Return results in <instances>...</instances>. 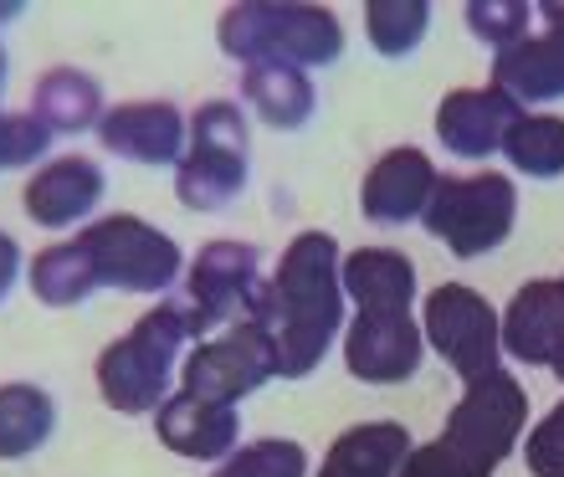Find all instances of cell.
Instances as JSON below:
<instances>
[{
	"instance_id": "cell-30",
	"label": "cell",
	"mask_w": 564,
	"mask_h": 477,
	"mask_svg": "<svg viewBox=\"0 0 564 477\" xmlns=\"http://www.w3.org/2000/svg\"><path fill=\"white\" fill-rule=\"evenodd\" d=\"M523 463H529L534 477H564V401L539 421L534 432H529V442H523Z\"/></svg>"
},
{
	"instance_id": "cell-5",
	"label": "cell",
	"mask_w": 564,
	"mask_h": 477,
	"mask_svg": "<svg viewBox=\"0 0 564 477\" xmlns=\"http://www.w3.org/2000/svg\"><path fill=\"white\" fill-rule=\"evenodd\" d=\"M247 191V119L237 104L195 108L185 160L175 170V195L185 210H221Z\"/></svg>"
},
{
	"instance_id": "cell-8",
	"label": "cell",
	"mask_w": 564,
	"mask_h": 477,
	"mask_svg": "<svg viewBox=\"0 0 564 477\" xmlns=\"http://www.w3.org/2000/svg\"><path fill=\"white\" fill-rule=\"evenodd\" d=\"M421 334L467 386L492 370H503L498 365L503 359V318L492 314V303L467 283H442L431 293Z\"/></svg>"
},
{
	"instance_id": "cell-16",
	"label": "cell",
	"mask_w": 564,
	"mask_h": 477,
	"mask_svg": "<svg viewBox=\"0 0 564 477\" xmlns=\"http://www.w3.org/2000/svg\"><path fill=\"white\" fill-rule=\"evenodd\" d=\"M154 432H160L164 447L191 457V463H226L241 442V421H237V405H216L180 390V395H170L160 405Z\"/></svg>"
},
{
	"instance_id": "cell-4",
	"label": "cell",
	"mask_w": 564,
	"mask_h": 477,
	"mask_svg": "<svg viewBox=\"0 0 564 477\" xmlns=\"http://www.w3.org/2000/svg\"><path fill=\"white\" fill-rule=\"evenodd\" d=\"M513 216H519V191L508 175H442L436 191H431L426 206V231L436 241L452 247V257L473 262V257L498 252L513 231Z\"/></svg>"
},
{
	"instance_id": "cell-31",
	"label": "cell",
	"mask_w": 564,
	"mask_h": 477,
	"mask_svg": "<svg viewBox=\"0 0 564 477\" xmlns=\"http://www.w3.org/2000/svg\"><path fill=\"white\" fill-rule=\"evenodd\" d=\"M401 477H492V473L467 463L457 447H446L442 436H436L426 447H411V457L401 463Z\"/></svg>"
},
{
	"instance_id": "cell-24",
	"label": "cell",
	"mask_w": 564,
	"mask_h": 477,
	"mask_svg": "<svg viewBox=\"0 0 564 477\" xmlns=\"http://www.w3.org/2000/svg\"><path fill=\"white\" fill-rule=\"evenodd\" d=\"M31 293L46 303V308H77L98 293V278H93V262L83 252V241H57L46 252L31 257Z\"/></svg>"
},
{
	"instance_id": "cell-27",
	"label": "cell",
	"mask_w": 564,
	"mask_h": 477,
	"mask_svg": "<svg viewBox=\"0 0 564 477\" xmlns=\"http://www.w3.org/2000/svg\"><path fill=\"white\" fill-rule=\"evenodd\" d=\"M216 477H308V452L282 436H262L231 452Z\"/></svg>"
},
{
	"instance_id": "cell-3",
	"label": "cell",
	"mask_w": 564,
	"mask_h": 477,
	"mask_svg": "<svg viewBox=\"0 0 564 477\" xmlns=\"http://www.w3.org/2000/svg\"><path fill=\"white\" fill-rule=\"evenodd\" d=\"M191 344V328L180 318L175 299L149 308L123 339H113L98 355V390L119 416H149L154 405L170 401V370L175 355Z\"/></svg>"
},
{
	"instance_id": "cell-25",
	"label": "cell",
	"mask_w": 564,
	"mask_h": 477,
	"mask_svg": "<svg viewBox=\"0 0 564 477\" xmlns=\"http://www.w3.org/2000/svg\"><path fill=\"white\" fill-rule=\"evenodd\" d=\"M508 164L529 180L564 175V119L560 113H519V123L503 139Z\"/></svg>"
},
{
	"instance_id": "cell-18",
	"label": "cell",
	"mask_w": 564,
	"mask_h": 477,
	"mask_svg": "<svg viewBox=\"0 0 564 477\" xmlns=\"http://www.w3.org/2000/svg\"><path fill=\"white\" fill-rule=\"evenodd\" d=\"M104 200V170L83 154H67V160H52L46 170L26 180V191H21V206L36 226H73L83 216H93Z\"/></svg>"
},
{
	"instance_id": "cell-7",
	"label": "cell",
	"mask_w": 564,
	"mask_h": 477,
	"mask_svg": "<svg viewBox=\"0 0 564 477\" xmlns=\"http://www.w3.org/2000/svg\"><path fill=\"white\" fill-rule=\"evenodd\" d=\"M257 293H262V252L252 241H210L195 252L191 283H185V299H175V308L191 339H206L216 324L252 318Z\"/></svg>"
},
{
	"instance_id": "cell-11",
	"label": "cell",
	"mask_w": 564,
	"mask_h": 477,
	"mask_svg": "<svg viewBox=\"0 0 564 477\" xmlns=\"http://www.w3.org/2000/svg\"><path fill=\"white\" fill-rule=\"evenodd\" d=\"M426 334L411 314H355L344 328V365L365 386H401L421 370Z\"/></svg>"
},
{
	"instance_id": "cell-26",
	"label": "cell",
	"mask_w": 564,
	"mask_h": 477,
	"mask_svg": "<svg viewBox=\"0 0 564 477\" xmlns=\"http://www.w3.org/2000/svg\"><path fill=\"white\" fill-rule=\"evenodd\" d=\"M426 26L431 6H421V0H370L365 6V31H370V46L380 57H411L426 42Z\"/></svg>"
},
{
	"instance_id": "cell-9",
	"label": "cell",
	"mask_w": 564,
	"mask_h": 477,
	"mask_svg": "<svg viewBox=\"0 0 564 477\" xmlns=\"http://www.w3.org/2000/svg\"><path fill=\"white\" fill-rule=\"evenodd\" d=\"M523 421H529V395H523V386L508 370H492L462 390V401L452 405V416H446L442 442L457 447L467 463L492 473L503 457H513V447H519V436H523Z\"/></svg>"
},
{
	"instance_id": "cell-34",
	"label": "cell",
	"mask_w": 564,
	"mask_h": 477,
	"mask_svg": "<svg viewBox=\"0 0 564 477\" xmlns=\"http://www.w3.org/2000/svg\"><path fill=\"white\" fill-rule=\"evenodd\" d=\"M0 88H6V52H0Z\"/></svg>"
},
{
	"instance_id": "cell-32",
	"label": "cell",
	"mask_w": 564,
	"mask_h": 477,
	"mask_svg": "<svg viewBox=\"0 0 564 477\" xmlns=\"http://www.w3.org/2000/svg\"><path fill=\"white\" fill-rule=\"evenodd\" d=\"M21 268H26V262H21L15 237H6V231H0V303L11 299V288H15V278H21Z\"/></svg>"
},
{
	"instance_id": "cell-6",
	"label": "cell",
	"mask_w": 564,
	"mask_h": 477,
	"mask_svg": "<svg viewBox=\"0 0 564 477\" xmlns=\"http://www.w3.org/2000/svg\"><path fill=\"white\" fill-rule=\"evenodd\" d=\"M77 241L88 252L98 288H119V293H164L185 268L175 237L154 231L139 216H104V221L83 226Z\"/></svg>"
},
{
	"instance_id": "cell-15",
	"label": "cell",
	"mask_w": 564,
	"mask_h": 477,
	"mask_svg": "<svg viewBox=\"0 0 564 477\" xmlns=\"http://www.w3.org/2000/svg\"><path fill=\"white\" fill-rule=\"evenodd\" d=\"M519 113L523 108L508 104L498 88H457L436 104V139L462 160H488L492 150H503Z\"/></svg>"
},
{
	"instance_id": "cell-29",
	"label": "cell",
	"mask_w": 564,
	"mask_h": 477,
	"mask_svg": "<svg viewBox=\"0 0 564 477\" xmlns=\"http://www.w3.org/2000/svg\"><path fill=\"white\" fill-rule=\"evenodd\" d=\"M52 134L31 113H0V170H21V164L42 160Z\"/></svg>"
},
{
	"instance_id": "cell-12",
	"label": "cell",
	"mask_w": 564,
	"mask_h": 477,
	"mask_svg": "<svg viewBox=\"0 0 564 477\" xmlns=\"http://www.w3.org/2000/svg\"><path fill=\"white\" fill-rule=\"evenodd\" d=\"M539 15H544V31L523 36L492 62V88L519 108L564 98V6H539Z\"/></svg>"
},
{
	"instance_id": "cell-14",
	"label": "cell",
	"mask_w": 564,
	"mask_h": 477,
	"mask_svg": "<svg viewBox=\"0 0 564 477\" xmlns=\"http://www.w3.org/2000/svg\"><path fill=\"white\" fill-rule=\"evenodd\" d=\"M436 164L416 150V144H401L375 160V170L365 175V191H359V206L375 226H405L426 216L431 191H436Z\"/></svg>"
},
{
	"instance_id": "cell-33",
	"label": "cell",
	"mask_w": 564,
	"mask_h": 477,
	"mask_svg": "<svg viewBox=\"0 0 564 477\" xmlns=\"http://www.w3.org/2000/svg\"><path fill=\"white\" fill-rule=\"evenodd\" d=\"M550 370H554V375H560V386H564V349H560V359H554Z\"/></svg>"
},
{
	"instance_id": "cell-17",
	"label": "cell",
	"mask_w": 564,
	"mask_h": 477,
	"mask_svg": "<svg viewBox=\"0 0 564 477\" xmlns=\"http://www.w3.org/2000/svg\"><path fill=\"white\" fill-rule=\"evenodd\" d=\"M564 349V278H534L503 314V355L519 365H554Z\"/></svg>"
},
{
	"instance_id": "cell-1",
	"label": "cell",
	"mask_w": 564,
	"mask_h": 477,
	"mask_svg": "<svg viewBox=\"0 0 564 477\" xmlns=\"http://www.w3.org/2000/svg\"><path fill=\"white\" fill-rule=\"evenodd\" d=\"M344 257L328 231H303L288 241L278 272L257 293L252 318L268 328L282 380H303L324 365L328 344L344 328Z\"/></svg>"
},
{
	"instance_id": "cell-13",
	"label": "cell",
	"mask_w": 564,
	"mask_h": 477,
	"mask_svg": "<svg viewBox=\"0 0 564 477\" xmlns=\"http://www.w3.org/2000/svg\"><path fill=\"white\" fill-rule=\"evenodd\" d=\"M98 139L108 154H119L129 164H180L191 123L175 104H160V98L154 104H119L104 113Z\"/></svg>"
},
{
	"instance_id": "cell-21",
	"label": "cell",
	"mask_w": 564,
	"mask_h": 477,
	"mask_svg": "<svg viewBox=\"0 0 564 477\" xmlns=\"http://www.w3.org/2000/svg\"><path fill=\"white\" fill-rule=\"evenodd\" d=\"M31 119L42 123L46 134H83L104 123V88L93 73L77 67H52L31 93Z\"/></svg>"
},
{
	"instance_id": "cell-23",
	"label": "cell",
	"mask_w": 564,
	"mask_h": 477,
	"mask_svg": "<svg viewBox=\"0 0 564 477\" xmlns=\"http://www.w3.org/2000/svg\"><path fill=\"white\" fill-rule=\"evenodd\" d=\"M57 432V405L42 386H0V463H21L31 452H42Z\"/></svg>"
},
{
	"instance_id": "cell-22",
	"label": "cell",
	"mask_w": 564,
	"mask_h": 477,
	"mask_svg": "<svg viewBox=\"0 0 564 477\" xmlns=\"http://www.w3.org/2000/svg\"><path fill=\"white\" fill-rule=\"evenodd\" d=\"M241 98L252 104V113L272 129H303L313 119V83L303 67H288V62H257L241 73Z\"/></svg>"
},
{
	"instance_id": "cell-20",
	"label": "cell",
	"mask_w": 564,
	"mask_h": 477,
	"mask_svg": "<svg viewBox=\"0 0 564 477\" xmlns=\"http://www.w3.org/2000/svg\"><path fill=\"white\" fill-rule=\"evenodd\" d=\"M411 432L401 421H365L328 447L313 477H401V463L411 457Z\"/></svg>"
},
{
	"instance_id": "cell-19",
	"label": "cell",
	"mask_w": 564,
	"mask_h": 477,
	"mask_svg": "<svg viewBox=\"0 0 564 477\" xmlns=\"http://www.w3.org/2000/svg\"><path fill=\"white\" fill-rule=\"evenodd\" d=\"M344 299L359 303V314H411L416 299V262L395 247H359L344 257Z\"/></svg>"
},
{
	"instance_id": "cell-28",
	"label": "cell",
	"mask_w": 564,
	"mask_h": 477,
	"mask_svg": "<svg viewBox=\"0 0 564 477\" xmlns=\"http://www.w3.org/2000/svg\"><path fill=\"white\" fill-rule=\"evenodd\" d=\"M462 15H467V31L477 42H488L492 52H508V46H519L529 36L534 6H523V0H473Z\"/></svg>"
},
{
	"instance_id": "cell-10",
	"label": "cell",
	"mask_w": 564,
	"mask_h": 477,
	"mask_svg": "<svg viewBox=\"0 0 564 477\" xmlns=\"http://www.w3.org/2000/svg\"><path fill=\"white\" fill-rule=\"evenodd\" d=\"M278 375L272 359V339L257 318H241L237 328H226L221 339L195 344V355L185 359V395L216 405H237L252 390H262Z\"/></svg>"
},
{
	"instance_id": "cell-2",
	"label": "cell",
	"mask_w": 564,
	"mask_h": 477,
	"mask_svg": "<svg viewBox=\"0 0 564 477\" xmlns=\"http://www.w3.org/2000/svg\"><path fill=\"white\" fill-rule=\"evenodd\" d=\"M226 57L247 62H288V67H328L344 57V26L328 6H297V0H247L221 11L216 26Z\"/></svg>"
}]
</instances>
